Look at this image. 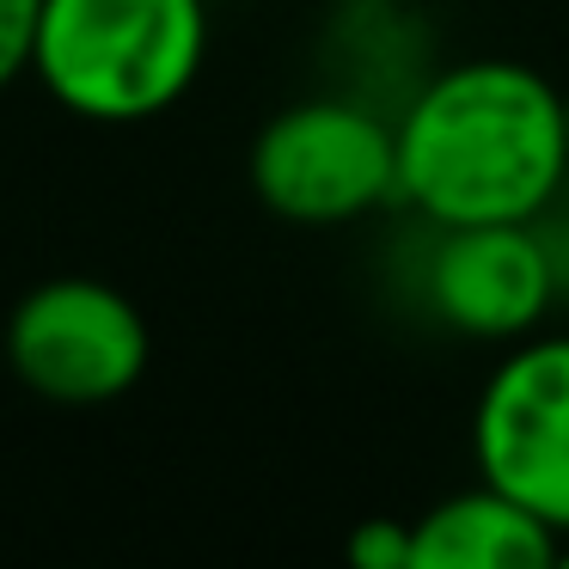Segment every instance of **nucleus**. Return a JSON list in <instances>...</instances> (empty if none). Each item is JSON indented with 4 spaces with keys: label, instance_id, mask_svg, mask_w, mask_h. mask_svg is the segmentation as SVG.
Returning <instances> with one entry per match:
<instances>
[{
    "label": "nucleus",
    "instance_id": "obj_1",
    "mask_svg": "<svg viewBox=\"0 0 569 569\" xmlns=\"http://www.w3.org/2000/svg\"><path fill=\"white\" fill-rule=\"evenodd\" d=\"M392 148L422 227L539 221L569 184L563 87L508 56L453 62L405 99Z\"/></svg>",
    "mask_w": 569,
    "mask_h": 569
},
{
    "label": "nucleus",
    "instance_id": "obj_2",
    "mask_svg": "<svg viewBox=\"0 0 569 569\" xmlns=\"http://www.w3.org/2000/svg\"><path fill=\"white\" fill-rule=\"evenodd\" d=\"M202 56V0H43L31 74L87 123H148L197 87Z\"/></svg>",
    "mask_w": 569,
    "mask_h": 569
},
{
    "label": "nucleus",
    "instance_id": "obj_3",
    "mask_svg": "<svg viewBox=\"0 0 569 569\" xmlns=\"http://www.w3.org/2000/svg\"><path fill=\"white\" fill-rule=\"evenodd\" d=\"M251 190L276 221L349 227L398 197L392 123L361 99H300L251 141Z\"/></svg>",
    "mask_w": 569,
    "mask_h": 569
},
{
    "label": "nucleus",
    "instance_id": "obj_4",
    "mask_svg": "<svg viewBox=\"0 0 569 569\" xmlns=\"http://www.w3.org/2000/svg\"><path fill=\"white\" fill-rule=\"evenodd\" d=\"M478 478L569 532V331H527L502 343L471 405Z\"/></svg>",
    "mask_w": 569,
    "mask_h": 569
},
{
    "label": "nucleus",
    "instance_id": "obj_5",
    "mask_svg": "<svg viewBox=\"0 0 569 569\" xmlns=\"http://www.w3.org/2000/svg\"><path fill=\"white\" fill-rule=\"evenodd\" d=\"M148 356V319L99 276L38 282L7 319V368L50 405H111L141 386Z\"/></svg>",
    "mask_w": 569,
    "mask_h": 569
},
{
    "label": "nucleus",
    "instance_id": "obj_6",
    "mask_svg": "<svg viewBox=\"0 0 569 569\" xmlns=\"http://www.w3.org/2000/svg\"><path fill=\"white\" fill-rule=\"evenodd\" d=\"M417 288L429 319L471 343H515L539 331L557 307V276L539 221L429 227Z\"/></svg>",
    "mask_w": 569,
    "mask_h": 569
},
{
    "label": "nucleus",
    "instance_id": "obj_7",
    "mask_svg": "<svg viewBox=\"0 0 569 569\" xmlns=\"http://www.w3.org/2000/svg\"><path fill=\"white\" fill-rule=\"evenodd\" d=\"M557 545L527 502L483 478L410 520V569H551Z\"/></svg>",
    "mask_w": 569,
    "mask_h": 569
},
{
    "label": "nucleus",
    "instance_id": "obj_8",
    "mask_svg": "<svg viewBox=\"0 0 569 569\" xmlns=\"http://www.w3.org/2000/svg\"><path fill=\"white\" fill-rule=\"evenodd\" d=\"M349 563L361 569H410V520L373 515L349 532Z\"/></svg>",
    "mask_w": 569,
    "mask_h": 569
},
{
    "label": "nucleus",
    "instance_id": "obj_9",
    "mask_svg": "<svg viewBox=\"0 0 569 569\" xmlns=\"http://www.w3.org/2000/svg\"><path fill=\"white\" fill-rule=\"evenodd\" d=\"M43 0H0V92L19 74H31V38H38Z\"/></svg>",
    "mask_w": 569,
    "mask_h": 569
},
{
    "label": "nucleus",
    "instance_id": "obj_10",
    "mask_svg": "<svg viewBox=\"0 0 569 569\" xmlns=\"http://www.w3.org/2000/svg\"><path fill=\"white\" fill-rule=\"evenodd\" d=\"M539 239H545V258H551V276H557V307H563L569 300V184L539 214Z\"/></svg>",
    "mask_w": 569,
    "mask_h": 569
},
{
    "label": "nucleus",
    "instance_id": "obj_11",
    "mask_svg": "<svg viewBox=\"0 0 569 569\" xmlns=\"http://www.w3.org/2000/svg\"><path fill=\"white\" fill-rule=\"evenodd\" d=\"M563 148H569V87H563Z\"/></svg>",
    "mask_w": 569,
    "mask_h": 569
},
{
    "label": "nucleus",
    "instance_id": "obj_12",
    "mask_svg": "<svg viewBox=\"0 0 569 569\" xmlns=\"http://www.w3.org/2000/svg\"><path fill=\"white\" fill-rule=\"evenodd\" d=\"M557 563H569V532H563V545H557Z\"/></svg>",
    "mask_w": 569,
    "mask_h": 569
}]
</instances>
